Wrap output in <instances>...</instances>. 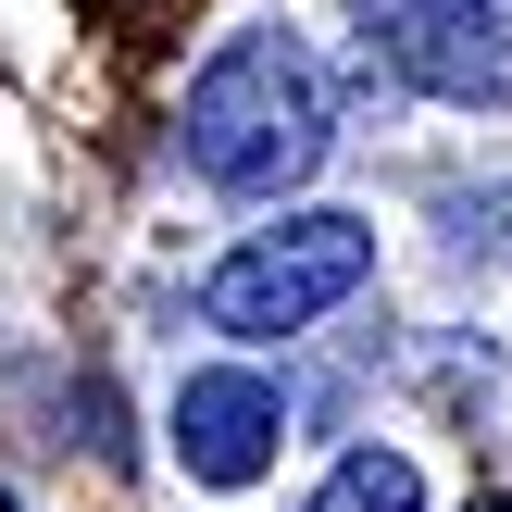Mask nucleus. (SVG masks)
I'll return each instance as SVG.
<instances>
[{"label": "nucleus", "instance_id": "3", "mask_svg": "<svg viewBox=\"0 0 512 512\" xmlns=\"http://www.w3.org/2000/svg\"><path fill=\"white\" fill-rule=\"evenodd\" d=\"M363 13V50L425 100H463L488 113L512 100V0H350Z\"/></svg>", "mask_w": 512, "mask_h": 512}, {"label": "nucleus", "instance_id": "1", "mask_svg": "<svg viewBox=\"0 0 512 512\" xmlns=\"http://www.w3.org/2000/svg\"><path fill=\"white\" fill-rule=\"evenodd\" d=\"M175 138H188V175H200V188H225V200H275V188H300V175L325 163V138H338L325 63L288 38V25H250V38H225L213 63L188 75Z\"/></svg>", "mask_w": 512, "mask_h": 512}, {"label": "nucleus", "instance_id": "7", "mask_svg": "<svg viewBox=\"0 0 512 512\" xmlns=\"http://www.w3.org/2000/svg\"><path fill=\"white\" fill-rule=\"evenodd\" d=\"M463 512H512V500H463Z\"/></svg>", "mask_w": 512, "mask_h": 512}, {"label": "nucleus", "instance_id": "4", "mask_svg": "<svg viewBox=\"0 0 512 512\" xmlns=\"http://www.w3.org/2000/svg\"><path fill=\"white\" fill-rule=\"evenodd\" d=\"M275 450H288V388L250 363H213L175 388V463L200 475V488H250V475H275Z\"/></svg>", "mask_w": 512, "mask_h": 512}, {"label": "nucleus", "instance_id": "2", "mask_svg": "<svg viewBox=\"0 0 512 512\" xmlns=\"http://www.w3.org/2000/svg\"><path fill=\"white\" fill-rule=\"evenodd\" d=\"M350 288H375V225L363 213H288L200 275V325H225L238 350H275L300 325H325Z\"/></svg>", "mask_w": 512, "mask_h": 512}, {"label": "nucleus", "instance_id": "5", "mask_svg": "<svg viewBox=\"0 0 512 512\" xmlns=\"http://www.w3.org/2000/svg\"><path fill=\"white\" fill-rule=\"evenodd\" d=\"M313 512H425V475L400 450H338V475L313 488Z\"/></svg>", "mask_w": 512, "mask_h": 512}, {"label": "nucleus", "instance_id": "6", "mask_svg": "<svg viewBox=\"0 0 512 512\" xmlns=\"http://www.w3.org/2000/svg\"><path fill=\"white\" fill-rule=\"evenodd\" d=\"M450 263H512V188H463L450 200Z\"/></svg>", "mask_w": 512, "mask_h": 512}]
</instances>
